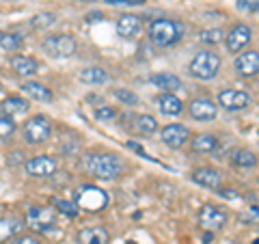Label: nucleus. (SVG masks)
<instances>
[{"mask_svg": "<svg viewBox=\"0 0 259 244\" xmlns=\"http://www.w3.org/2000/svg\"><path fill=\"white\" fill-rule=\"evenodd\" d=\"M125 145H127V149H132V151H136V153H139V156H143V158H149V156H147V153H145V149L141 147V145H139V143H134V141H127Z\"/></svg>", "mask_w": 259, "mask_h": 244, "instance_id": "37", "label": "nucleus"}, {"mask_svg": "<svg viewBox=\"0 0 259 244\" xmlns=\"http://www.w3.org/2000/svg\"><path fill=\"white\" fill-rule=\"evenodd\" d=\"M143 0H110V5H141Z\"/></svg>", "mask_w": 259, "mask_h": 244, "instance_id": "38", "label": "nucleus"}, {"mask_svg": "<svg viewBox=\"0 0 259 244\" xmlns=\"http://www.w3.org/2000/svg\"><path fill=\"white\" fill-rule=\"evenodd\" d=\"M76 39L71 35H50L44 39V52L52 59H69L76 54Z\"/></svg>", "mask_w": 259, "mask_h": 244, "instance_id": "5", "label": "nucleus"}, {"mask_svg": "<svg viewBox=\"0 0 259 244\" xmlns=\"http://www.w3.org/2000/svg\"><path fill=\"white\" fill-rule=\"evenodd\" d=\"M93 115H95L97 121H112L117 117V112H115V108H112V106H108V104H102V106H97L93 110Z\"/></svg>", "mask_w": 259, "mask_h": 244, "instance_id": "34", "label": "nucleus"}, {"mask_svg": "<svg viewBox=\"0 0 259 244\" xmlns=\"http://www.w3.org/2000/svg\"><path fill=\"white\" fill-rule=\"evenodd\" d=\"M0 46H3V50H7V52H18L24 46V37L20 32H3V35H0Z\"/></svg>", "mask_w": 259, "mask_h": 244, "instance_id": "27", "label": "nucleus"}, {"mask_svg": "<svg viewBox=\"0 0 259 244\" xmlns=\"http://www.w3.org/2000/svg\"><path fill=\"white\" fill-rule=\"evenodd\" d=\"M0 106H3V112H5V115L18 117V115H26L28 102L24 100V97H20V95H9L3 104H0Z\"/></svg>", "mask_w": 259, "mask_h": 244, "instance_id": "23", "label": "nucleus"}, {"mask_svg": "<svg viewBox=\"0 0 259 244\" xmlns=\"http://www.w3.org/2000/svg\"><path fill=\"white\" fill-rule=\"evenodd\" d=\"M11 69L18 76H35L39 71V63L26 54H15L11 59Z\"/></svg>", "mask_w": 259, "mask_h": 244, "instance_id": "19", "label": "nucleus"}, {"mask_svg": "<svg viewBox=\"0 0 259 244\" xmlns=\"http://www.w3.org/2000/svg\"><path fill=\"white\" fill-rule=\"evenodd\" d=\"M26 225L39 233L56 231V229H61L59 227V212H56L54 208H48V206H32L26 214Z\"/></svg>", "mask_w": 259, "mask_h": 244, "instance_id": "4", "label": "nucleus"}, {"mask_svg": "<svg viewBox=\"0 0 259 244\" xmlns=\"http://www.w3.org/2000/svg\"><path fill=\"white\" fill-rule=\"evenodd\" d=\"M212 240H214L212 231H205V235H203V242H212Z\"/></svg>", "mask_w": 259, "mask_h": 244, "instance_id": "40", "label": "nucleus"}, {"mask_svg": "<svg viewBox=\"0 0 259 244\" xmlns=\"http://www.w3.org/2000/svg\"><path fill=\"white\" fill-rule=\"evenodd\" d=\"M20 231V221H9V218H0V244L9 242L15 233Z\"/></svg>", "mask_w": 259, "mask_h": 244, "instance_id": "28", "label": "nucleus"}, {"mask_svg": "<svg viewBox=\"0 0 259 244\" xmlns=\"http://www.w3.org/2000/svg\"><path fill=\"white\" fill-rule=\"evenodd\" d=\"M218 194H223V197H229V199H238L236 190H223V188H218Z\"/></svg>", "mask_w": 259, "mask_h": 244, "instance_id": "39", "label": "nucleus"}, {"mask_svg": "<svg viewBox=\"0 0 259 244\" xmlns=\"http://www.w3.org/2000/svg\"><path fill=\"white\" fill-rule=\"evenodd\" d=\"M115 97L119 102H123L125 106H134V104H139V95H136L134 91H130V89H115Z\"/></svg>", "mask_w": 259, "mask_h": 244, "instance_id": "33", "label": "nucleus"}, {"mask_svg": "<svg viewBox=\"0 0 259 244\" xmlns=\"http://www.w3.org/2000/svg\"><path fill=\"white\" fill-rule=\"evenodd\" d=\"M0 89H3V83H0Z\"/></svg>", "mask_w": 259, "mask_h": 244, "instance_id": "42", "label": "nucleus"}, {"mask_svg": "<svg viewBox=\"0 0 259 244\" xmlns=\"http://www.w3.org/2000/svg\"><path fill=\"white\" fill-rule=\"evenodd\" d=\"M52 24H56V15H54V13H37L35 18L30 20V26H32V28H37V30L50 28Z\"/></svg>", "mask_w": 259, "mask_h": 244, "instance_id": "31", "label": "nucleus"}, {"mask_svg": "<svg viewBox=\"0 0 259 244\" xmlns=\"http://www.w3.org/2000/svg\"><path fill=\"white\" fill-rule=\"evenodd\" d=\"M190 147H192V151H197V153H212V151L218 149V138L214 134H207V132L197 134L190 141Z\"/></svg>", "mask_w": 259, "mask_h": 244, "instance_id": "22", "label": "nucleus"}, {"mask_svg": "<svg viewBox=\"0 0 259 244\" xmlns=\"http://www.w3.org/2000/svg\"><path fill=\"white\" fill-rule=\"evenodd\" d=\"M156 104H158V108H160L162 115L177 117V115H182V112H184V102L175 93H160Z\"/></svg>", "mask_w": 259, "mask_h": 244, "instance_id": "16", "label": "nucleus"}, {"mask_svg": "<svg viewBox=\"0 0 259 244\" xmlns=\"http://www.w3.org/2000/svg\"><path fill=\"white\" fill-rule=\"evenodd\" d=\"M231 165L240 169H253L257 165V156L250 149H236L231 153Z\"/></svg>", "mask_w": 259, "mask_h": 244, "instance_id": "25", "label": "nucleus"}, {"mask_svg": "<svg viewBox=\"0 0 259 244\" xmlns=\"http://www.w3.org/2000/svg\"><path fill=\"white\" fill-rule=\"evenodd\" d=\"M141 30H143V22H141L139 15L123 13V15H121V18L117 20V32H119V37H123V39H134Z\"/></svg>", "mask_w": 259, "mask_h": 244, "instance_id": "15", "label": "nucleus"}, {"mask_svg": "<svg viewBox=\"0 0 259 244\" xmlns=\"http://www.w3.org/2000/svg\"><path fill=\"white\" fill-rule=\"evenodd\" d=\"M227 221H229V216H227L225 210L218 206H212V203H205L199 210V225L205 231H221L227 225Z\"/></svg>", "mask_w": 259, "mask_h": 244, "instance_id": "7", "label": "nucleus"}, {"mask_svg": "<svg viewBox=\"0 0 259 244\" xmlns=\"http://www.w3.org/2000/svg\"><path fill=\"white\" fill-rule=\"evenodd\" d=\"M52 134V124L50 119L44 115H35L24 124V141L30 145H41L46 143Z\"/></svg>", "mask_w": 259, "mask_h": 244, "instance_id": "6", "label": "nucleus"}, {"mask_svg": "<svg viewBox=\"0 0 259 244\" xmlns=\"http://www.w3.org/2000/svg\"><path fill=\"white\" fill-rule=\"evenodd\" d=\"M134 130L143 136H149L158 130V119L151 117V115H139L134 117Z\"/></svg>", "mask_w": 259, "mask_h": 244, "instance_id": "26", "label": "nucleus"}, {"mask_svg": "<svg viewBox=\"0 0 259 244\" xmlns=\"http://www.w3.org/2000/svg\"><path fill=\"white\" fill-rule=\"evenodd\" d=\"M54 208H56V212H61V214L69 216V218L78 216V212H80V208L76 206V203H71V201H63V199H54Z\"/></svg>", "mask_w": 259, "mask_h": 244, "instance_id": "32", "label": "nucleus"}, {"mask_svg": "<svg viewBox=\"0 0 259 244\" xmlns=\"http://www.w3.org/2000/svg\"><path fill=\"white\" fill-rule=\"evenodd\" d=\"M197 37L203 46H218L221 42H225V32L221 28H205V30H201Z\"/></svg>", "mask_w": 259, "mask_h": 244, "instance_id": "29", "label": "nucleus"}, {"mask_svg": "<svg viewBox=\"0 0 259 244\" xmlns=\"http://www.w3.org/2000/svg\"><path fill=\"white\" fill-rule=\"evenodd\" d=\"M84 3H95V0H84Z\"/></svg>", "mask_w": 259, "mask_h": 244, "instance_id": "41", "label": "nucleus"}, {"mask_svg": "<svg viewBox=\"0 0 259 244\" xmlns=\"http://www.w3.org/2000/svg\"><path fill=\"white\" fill-rule=\"evenodd\" d=\"M24 169H26V173L32 177H50L56 173L59 165H56V160L50 156H35L28 162H24Z\"/></svg>", "mask_w": 259, "mask_h": 244, "instance_id": "13", "label": "nucleus"}, {"mask_svg": "<svg viewBox=\"0 0 259 244\" xmlns=\"http://www.w3.org/2000/svg\"><path fill=\"white\" fill-rule=\"evenodd\" d=\"M22 91L26 93L30 100H37V102H52V91L41 83H35V80H26L22 85Z\"/></svg>", "mask_w": 259, "mask_h": 244, "instance_id": "21", "label": "nucleus"}, {"mask_svg": "<svg viewBox=\"0 0 259 244\" xmlns=\"http://www.w3.org/2000/svg\"><path fill=\"white\" fill-rule=\"evenodd\" d=\"M253 104V97L244 91H236V89H225L218 93V106L229 110V112H240L246 110Z\"/></svg>", "mask_w": 259, "mask_h": 244, "instance_id": "9", "label": "nucleus"}, {"mask_svg": "<svg viewBox=\"0 0 259 244\" xmlns=\"http://www.w3.org/2000/svg\"><path fill=\"white\" fill-rule=\"evenodd\" d=\"M192 180L197 182L199 186H205V188L218 190V188H221L223 177H221V173H218L216 169H212V167H201V169H197V171L192 173Z\"/></svg>", "mask_w": 259, "mask_h": 244, "instance_id": "17", "label": "nucleus"}, {"mask_svg": "<svg viewBox=\"0 0 259 244\" xmlns=\"http://www.w3.org/2000/svg\"><path fill=\"white\" fill-rule=\"evenodd\" d=\"M236 69L240 76L250 78V76H257L259 71V54L257 50H246L236 56Z\"/></svg>", "mask_w": 259, "mask_h": 244, "instance_id": "14", "label": "nucleus"}, {"mask_svg": "<svg viewBox=\"0 0 259 244\" xmlns=\"http://www.w3.org/2000/svg\"><path fill=\"white\" fill-rule=\"evenodd\" d=\"M78 242L80 244H108L110 235L104 227H84L78 231Z\"/></svg>", "mask_w": 259, "mask_h": 244, "instance_id": "20", "label": "nucleus"}, {"mask_svg": "<svg viewBox=\"0 0 259 244\" xmlns=\"http://www.w3.org/2000/svg\"><path fill=\"white\" fill-rule=\"evenodd\" d=\"M127 244H134V242H127Z\"/></svg>", "mask_w": 259, "mask_h": 244, "instance_id": "43", "label": "nucleus"}, {"mask_svg": "<svg viewBox=\"0 0 259 244\" xmlns=\"http://www.w3.org/2000/svg\"><path fill=\"white\" fill-rule=\"evenodd\" d=\"M238 9H242V11H257V0H238Z\"/></svg>", "mask_w": 259, "mask_h": 244, "instance_id": "35", "label": "nucleus"}, {"mask_svg": "<svg viewBox=\"0 0 259 244\" xmlns=\"http://www.w3.org/2000/svg\"><path fill=\"white\" fill-rule=\"evenodd\" d=\"M84 171L95 180H115L123 173V162L115 153H89L82 160Z\"/></svg>", "mask_w": 259, "mask_h": 244, "instance_id": "1", "label": "nucleus"}, {"mask_svg": "<svg viewBox=\"0 0 259 244\" xmlns=\"http://www.w3.org/2000/svg\"><path fill=\"white\" fill-rule=\"evenodd\" d=\"M250 39H253V30H250V26H246V24H236L225 37L227 50H229L231 54H238L242 48H246L250 44Z\"/></svg>", "mask_w": 259, "mask_h": 244, "instance_id": "10", "label": "nucleus"}, {"mask_svg": "<svg viewBox=\"0 0 259 244\" xmlns=\"http://www.w3.org/2000/svg\"><path fill=\"white\" fill-rule=\"evenodd\" d=\"M188 71H190V76L199 80H212L221 71V56L212 50H201L188 63Z\"/></svg>", "mask_w": 259, "mask_h": 244, "instance_id": "3", "label": "nucleus"}, {"mask_svg": "<svg viewBox=\"0 0 259 244\" xmlns=\"http://www.w3.org/2000/svg\"><path fill=\"white\" fill-rule=\"evenodd\" d=\"M11 244H44L41 240H37L35 235H22L18 240H11Z\"/></svg>", "mask_w": 259, "mask_h": 244, "instance_id": "36", "label": "nucleus"}, {"mask_svg": "<svg viewBox=\"0 0 259 244\" xmlns=\"http://www.w3.org/2000/svg\"><path fill=\"white\" fill-rule=\"evenodd\" d=\"M160 138H162V143L164 145H168V147L180 149L190 141V130L186 126H182V124H168L160 132Z\"/></svg>", "mask_w": 259, "mask_h": 244, "instance_id": "11", "label": "nucleus"}, {"mask_svg": "<svg viewBox=\"0 0 259 244\" xmlns=\"http://www.w3.org/2000/svg\"><path fill=\"white\" fill-rule=\"evenodd\" d=\"M188 112L194 121H214L218 117V106L209 97H197L190 102Z\"/></svg>", "mask_w": 259, "mask_h": 244, "instance_id": "12", "label": "nucleus"}, {"mask_svg": "<svg viewBox=\"0 0 259 244\" xmlns=\"http://www.w3.org/2000/svg\"><path fill=\"white\" fill-rule=\"evenodd\" d=\"M78 78L82 80L84 85H104V83H108V74H106V69L104 67H84V69H80V74Z\"/></svg>", "mask_w": 259, "mask_h": 244, "instance_id": "24", "label": "nucleus"}, {"mask_svg": "<svg viewBox=\"0 0 259 244\" xmlns=\"http://www.w3.org/2000/svg\"><path fill=\"white\" fill-rule=\"evenodd\" d=\"M184 39V26L175 20H153L149 24V42L158 48L175 46Z\"/></svg>", "mask_w": 259, "mask_h": 244, "instance_id": "2", "label": "nucleus"}, {"mask_svg": "<svg viewBox=\"0 0 259 244\" xmlns=\"http://www.w3.org/2000/svg\"><path fill=\"white\" fill-rule=\"evenodd\" d=\"M108 203L106 192L95 188V186H82L76 194V206L80 210H89V212H100V210Z\"/></svg>", "mask_w": 259, "mask_h": 244, "instance_id": "8", "label": "nucleus"}, {"mask_svg": "<svg viewBox=\"0 0 259 244\" xmlns=\"http://www.w3.org/2000/svg\"><path fill=\"white\" fill-rule=\"evenodd\" d=\"M15 130H18V126H15L13 117L5 115V112H0V138H11L15 134Z\"/></svg>", "mask_w": 259, "mask_h": 244, "instance_id": "30", "label": "nucleus"}, {"mask_svg": "<svg viewBox=\"0 0 259 244\" xmlns=\"http://www.w3.org/2000/svg\"><path fill=\"white\" fill-rule=\"evenodd\" d=\"M149 83L156 89H162L164 93H173L177 89H182V78L175 74H168V71H158V74L149 76Z\"/></svg>", "mask_w": 259, "mask_h": 244, "instance_id": "18", "label": "nucleus"}]
</instances>
